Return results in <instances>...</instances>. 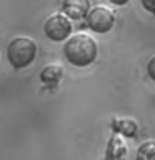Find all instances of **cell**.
Here are the masks:
<instances>
[{"instance_id":"52a82bcc","label":"cell","mask_w":155,"mask_h":160,"mask_svg":"<svg viewBox=\"0 0 155 160\" xmlns=\"http://www.w3.org/2000/svg\"><path fill=\"white\" fill-rule=\"evenodd\" d=\"M135 160H155V140H147L140 145Z\"/></svg>"},{"instance_id":"9c48e42d","label":"cell","mask_w":155,"mask_h":160,"mask_svg":"<svg viewBox=\"0 0 155 160\" xmlns=\"http://www.w3.org/2000/svg\"><path fill=\"white\" fill-rule=\"evenodd\" d=\"M147 72H148V77L155 82V57L148 62V65H147Z\"/></svg>"},{"instance_id":"5b68a950","label":"cell","mask_w":155,"mask_h":160,"mask_svg":"<svg viewBox=\"0 0 155 160\" xmlns=\"http://www.w3.org/2000/svg\"><path fill=\"white\" fill-rule=\"evenodd\" d=\"M62 12L70 20H80L90 12V0H62Z\"/></svg>"},{"instance_id":"ba28073f","label":"cell","mask_w":155,"mask_h":160,"mask_svg":"<svg viewBox=\"0 0 155 160\" xmlns=\"http://www.w3.org/2000/svg\"><path fill=\"white\" fill-rule=\"evenodd\" d=\"M143 5V8L150 13H155V0H140Z\"/></svg>"},{"instance_id":"30bf717a","label":"cell","mask_w":155,"mask_h":160,"mask_svg":"<svg viewBox=\"0 0 155 160\" xmlns=\"http://www.w3.org/2000/svg\"><path fill=\"white\" fill-rule=\"evenodd\" d=\"M108 2H112L113 5H118V7H122V5H125L128 2V0H108Z\"/></svg>"},{"instance_id":"3957f363","label":"cell","mask_w":155,"mask_h":160,"mask_svg":"<svg viewBox=\"0 0 155 160\" xmlns=\"http://www.w3.org/2000/svg\"><path fill=\"white\" fill-rule=\"evenodd\" d=\"M43 32L47 35V38L53 40V42H63L72 33V22H70V18L63 12L53 13L45 20Z\"/></svg>"},{"instance_id":"277c9868","label":"cell","mask_w":155,"mask_h":160,"mask_svg":"<svg viewBox=\"0 0 155 160\" xmlns=\"http://www.w3.org/2000/svg\"><path fill=\"white\" fill-rule=\"evenodd\" d=\"M85 18H87L88 28L93 30V32H97V33L110 32L113 27V23H115V13L108 7H103V5L93 7Z\"/></svg>"},{"instance_id":"6da1fadb","label":"cell","mask_w":155,"mask_h":160,"mask_svg":"<svg viewBox=\"0 0 155 160\" xmlns=\"http://www.w3.org/2000/svg\"><path fill=\"white\" fill-rule=\"evenodd\" d=\"M63 55L75 67H87L97 58V42L82 32L70 35L63 45Z\"/></svg>"},{"instance_id":"8992f818","label":"cell","mask_w":155,"mask_h":160,"mask_svg":"<svg viewBox=\"0 0 155 160\" xmlns=\"http://www.w3.org/2000/svg\"><path fill=\"white\" fill-rule=\"evenodd\" d=\"M63 77V67L60 63H48L40 72V80L47 85H57Z\"/></svg>"},{"instance_id":"7a4b0ae2","label":"cell","mask_w":155,"mask_h":160,"mask_svg":"<svg viewBox=\"0 0 155 160\" xmlns=\"http://www.w3.org/2000/svg\"><path fill=\"white\" fill-rule=\"evenodd\" d=\"M37 43L30 37H15L7 47V57L13 68H25L35 60Z\"/></svg>"}]
</instances>
